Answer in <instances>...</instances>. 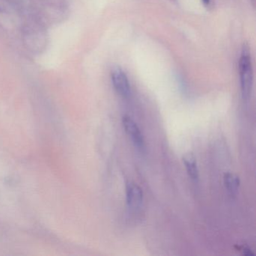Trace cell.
<instances>
[{
	"label": "cell",
	"instance_id": "1",
	"mask_svg": "<svg viewBox=\"0 0 256 256\" xmlns=\"http://www.w3.org/2000/svg\"><path fill=\"white\" fill-rule=\"evenodd\" d=\"M22 16L24 19L20 26V36L24 47L31 54H42L48 46L47 26L31 14Z\"/></svg>",
	"mask_w": 256,
	"mask_h": 256
},
{
	"label": "cell",
	"instance_id": "2",
	"mask_svg": "<svg viewBox=\"0 0 256 256\" xmlns=\"http://www.w3.org/2000/svg\"><path fill=\"white\" fill-rule=\"evenodd\" d=\"M240 77L242 97L247 101L251 96L253 84L252 67L251 56L247 46H244L240 59Z\"/></svg>",
	"mask_w": 256,
	"mask_h": 256
},
{
	"label": "cell",
	"instance_id": "3",
	"mask_svg": "<svg viewBox=\"0 0 256 256\" xmlns=\"http://www.w3.org/2000/svg\"><path fill=\"white\" fill-rule=\"evenodd\" d=\"M122 122L126 132L131 138L134 146L139 150H143L145 148L144 138L136 121L130 116L125 115L122 116Z\"/></svg>",
	"mask_w": 256,
	"mask_h": 256
},
{
	"label": "cell",
	"instance_id": "4",
	"mask_svg": "<svg viewBox=\"0 0 256 256\" xmlns=\"http://www.w3.org/2000/svg\"><path fill=\"white\" fill-rule=\"evenodd\" d=\"M126 198L130 209L132 210L139 209L144 200V193L142 188L136 182H127L126 186Z\"/></svg>",
	"mask_w": 256,
	"mask_h": 256
},
{
	"label": "cell",
	"instance_id": "5",
	"mask_svg": "<svg viewBox=\"0 0 256 256\" xmlns=\"http://www.w3.org/2000/svg\"><path fill=\"white\" fill-rule=\"evenodd\" d=\"M112 80L114 88L121 96L126 98L130 94V84L128 78L120 68H116L112 72Z\"/></svg>",
	"mask_w": 256,
	"mask_h": 256
},
{
	"label": "cell",
	"instance_id": "6",
	"mask_svg": "<svg viewBox=\"0 0 256 256\" xmlns=\"http://www.w3.org/2000/svg\"><path fill=\"white\" fill-rule=\"evenodd\" d=\"M182 162L188 176L194 182L199 180V170L196 156L192 152H187L182 156Z\"/></svg>",
	"mask_w": 256,
	"mask_h": 256
},
{
	"label": "cell",
	"instance_id": "7",
	"mask_svg": "<svg viewBox=\"0 0 256 256\" xmlns=\"http://www.w3.org/2000/svg\"><path fill=\"white\" fill-rule=\"evenodd\" d=\"M224 184L226 190L229 196L232 197H236L239 191L240 182L239 178L235 174L232 172H227L224 174Z\"/></svg>",
	"mask_w": 256,
	"mask_h": 256
},
{
	"label": "cell",
	"instance_id": "8",
	"mask_svg": "<svg viewBox=\"0 0 256 256\" xmlns=\"http://www.w3.org/2000/svg\"><path fill=\"white\" fill-rule=\"evenodd\" d=\"M2 1L20 14H23L28 7L26 0H2Z\"/></svg>",
	"mask_w": 256,
	"mask_h": 256
},
{
	"label": "cell",
	"instance_id": "9",
	"mask_svg": "<svg viewBox=\"0 0 256 256\" xmlns=\"http://www.w3.org/2000/svg\"><path fill=\"white\" fill-rule=\"evenodd\" d=\"M236 250H238V252L241 253V254H244V256H254V253L252 252V250L248 248L246 246L240 245V246H236Z\"/></svg>",
	"mask_w": 256,
	"mask_h": 256
},
{
	"label": "cell",
	"instance_id": "10",
	"mask_svg": "<svg viewBox=\"0 0 256 256\" xmlns=\"http://www.w3.org/2000/svg\"><path fill=\"white\" fill-rule=\"evenodd\" d=\"M202 2L205 4V5H208L210 4V0H202Z\"/></svg>",
	"mask_w": 256,
	"mask_h": 256
}]
</instances>
